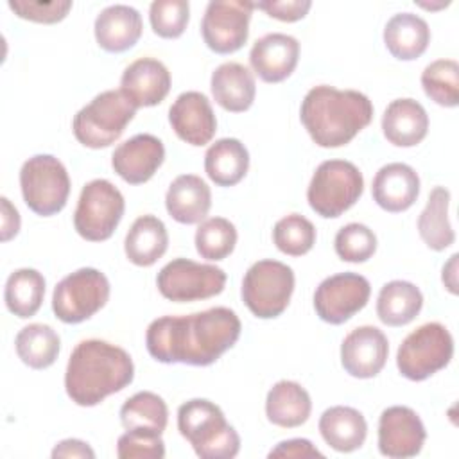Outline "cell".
Returning a JSON list of instances; mask_svg holds the SVG:
<instances>
[{
	"mask_svg": "<svg viewBox=\"0 0 459 459\" xmlns=\"http://www.w3.org/2000/svg\"><path fill=\"white\" fill-rule=\"evenodd\" d=\"M421 86L429 99L445 108L459 104V65L454 59H436L425 66Z\"/></svg>",
	"mask_w": 459,
	"mask_h": 459,
	"instance_id": "d590c367",
	"label": "cell"
},
{
	"mask_svg": "<svg viewBox=\"0 0 459 459\" xmlns=\"http://www.w3.org/2000/svg\"><path fill=\"white\" fill-rule=\"evenodd\" d=\"M165 160V147L160 138L149 133L134 134L122 142L111 154L113 170L129 185L149 181Z\"/></svg>",
	"mask_w": 459,
	"mask_h": 459,
	"instance_id": "ac0fdd59",
	"label": "cell"
},
{
	"mask_svg": "<svg viewBox=\"0 0 459 459\" xmlns=\"http://www.w3.org/2000/svg\"><path fill=\"white\" fill-rule=\"evenodd\" d=\"M273 240L281 253L301 256L308 253L316 244V228L307 217L299 213H289L274 224Z\"/></svg>",
	"mask_w": 459,
	"mask_h": 459,
	"instance_id": "74e56055",
	"label": "cell"
},
{
	"mask_svg": "<svg viewBox=\"0 0 459 459\" xmlns=\"http://www.w3.org/2000/svg\"><path fill=\"white\" fill-rule=\"evenodd\" d=\"M319 432L333 450L353 452L364 445L368 423L360 411L348 405H333L321 414Z\"/></svg>",
	"mask_w": 459,
	"mask_h": 459,
	"instance_id": "484cf974",
	"label": "cell"
},
{
	"mask_svg": "<svg viewBox=\"0 0 459 459\" xmlns=\"http://www.w3.org/2000/svg\"><path fill=\"white\" fill-rule=\"evenodd\" d=\"M369 281L357 273H339L325 278L314 292V308L321 321L342 325L368 305Z\"/></svg>",
	"mask_w": 459,
	"mask_h": 459,
	"instance_id": "5bb4252c",
	"label": "cell"
},
{
	"mask_svg": "<svg viewBox=\"0 0 459 459\" xmlns=\"http://www.w3.org/2000/svg\"><path fill=\"white\" fill-rule=\"evenodd\" d=\"M134 115L136 108L120 90H106L75 113L74 136L90 149L109 147L122 136Z\"/></svg>",
	"mask_w": 459,
	"mask_h": 459,
	"instance_id": "5b68a950",
	"label": "cell"
},
{
	"mask_svg": "<svg viewBox=\"0 0 459 459\" xmlns=\"http://www.w3.org/2000/svg\"><path fill=\"white\" fill-rule=\"evenodd\" d=\"M120 421L126 430L142 429L161 434L167 429L169 409L161 396L151 391H140L127 398L120 407Z\"/></svg>",
	"mask_w": 459,
	"mask_h": 459,
	"instance_id": "e575fe53",
	"label": "cell"
},
{
	"mask_svg": "<svg viewBox=\"0 0 459 459\" xmlns=\"http://www.w3.org/2000/svg\"><path fill=\"white\" fill-rule=\"evenodd\" d=\"M240 319L228 307L186 316H163L145 332V346L163 364L210 366L240 337Z\"/></svg>",
	"mask_w": 459,
	"mask_h": 459,
	"instance_id": "6da1fadb",
	"label": "cell"
},
{
	"mask_svg": "<svg viewBox=\"0 0 459 459\" xmlns=\"http://www.w3.org/2000/svg\"><path fill=\"white\" fill-rule=\"evenodd\" d=\"M210 88L215 102L231 113L249 109L256 93L253 72L235 61L222 63L213 70Z\"/></svg>",
	"mask_w": 459,
	"mask_h": 459,
	"instance_id": "cb8c5ba5",
	"label": "cell"
},
{
	"mask_svg": "<svg viewBox=\"0 0 459 459\" xmlns=\"http://www.w3.org/2000/svg\"><path fill=\"white\" fill-rule=\"evenodd\" d=\"M457 255H452L448 264L443 267V283L452 292L457 294Z\"/></svg>",
	"mask_w": 459,
	"mask_h": 459,
	"instance_id": "7dc6e473",
	"label": "cell"
},
{
	"mask_svg": "<svg viewBox=\"0 0 459 459\" xmlns=\"http://www.w3.org/2000/svg\"><path fill=\"white\" fill-rule=\"evenodd\" d=\"M333 247L341 260L360 264L369 260L377 251V237L366 224L350 222L337 231Z\"/></svg>",
	"mask_w": 459,
	"mask_h": 459,
	"instance_id": "f35d334b",
	"label": "cell"
},
{
	"mask_svg": "<svg viewBox=\"0 0 459 459\" xmlns=\"http://www.w3.org/2000/svg\"><path fill=\"white\" fill-rule=\"evenodd\" d=\"M256 9L265 11L271 18L281 20V22H298L305 18L308 9L312 7L310 0H265L256 2Z\"/></svg>",
	"mask_w": 459,
	"mask_h": 459,
	"instance_id": "7bdbcfd3",
	"label": "cell"
},
{
	"mask_svg": "<svg viewBox=\"0 0 459 459\" xmlns=\"http://www.w3.org/2000/svg\"><path fill=\"white\" fill-rule=\"evenodd\" d=\"M427 432L420 416L405 405L382 411L378 420V450L385 457L405 459L421 452Z\"/></svg>",
	"mask_w": 459,
	"mask_h": 459,
	"instance_id": "9a60e30c",
	"label": "cell"
},
{
	"mask_svg": "<svg viewBox=\"0 0 459 459\" xmlns=\"http://www.w3.org/2000/svg\"><path fill=\"white\" fill-rule=\"evenodd\" d=\"M140 13L126 4H115L102 9L95 18V39L106 52L129 50L142 36Z\"/></svg>",
	"mask_w": 459,
	"mask_h": 459,
	"instance_id": "7402d4cb",
	"label": "cell"
},
{
	"mask_svg": "<svg viewBox=\"0 0 459 459\" xmlns=\"http://www.w3.org/2000/svg\"><path fill=\"white\" fill-rule=\"evenodd\" d=\"M269 457H294V459H305V457H325L308 439L294 437L278 443L271 452Z\"/></svg>",
	"mask_w": 459,
	"mask_h": 459,
	"instance_id": "ee69618b",
	"label": "cell"
},
{
	"mask_svg": "<svg viewBox=\"0 0 459 459\" xmlns=\"http://www.w3.org/2000/svg\"><path fill=\"white\" fill-rule=\"evenodd\" d=\"M126 201L108 179H91L81 190L74 213L75 231L90 242L108 240L122 221Z\"/></svg>",
	"mask_w": 459,
	"mask_h": 459,
	"instance_id": "30bf717a",
	"label": "cell"
},
{
	"mask_svg": "<svg viewBox=\"0 0 459 459\" xmlns=\"http://www.w3.org/2000/svg\"><path fill=\"white\" fill-rule=\"evenodd\" d=\"M169 233L163 224L154 215H140L129 228L124 251L129 262L140 267H149L156 264L167 251Z\"/></svg>",
	"mask_w": 459,
	"mask_h": 459,
	"instance_id": "f1b7e54d",
	"label": "cell"
},
{
	"mask_svg": "<svg viewBox=\"0 0 459 459\" xmlns=\"http://www.w3.org/2000/svg\"><path fill=\"white\" fill-rule=\"evenodd\" d=\"M178 429L201 459H231L240 450L237 430L226 421L221 407L210 400L194 398L181 403Z\"/></svg>",
	"mask_w": 459,
	"mask_h": 459,
	"instance_id": "277c9868",
	"label": "cell"
},
{
	"mask_svg": "<svg viewBox=\"0 0 459 459\" xmlns=\"http://www.w3.org/2000/svg\"><path fill=\"white\" fill-rule=\"evenodd\" d=\"M190 18V4L186 0H154L149 7L152 30L160 38H179Z\"/></svg>",
	"mask_w": 459,
	"mask_h": 459,
	"instance_id": "ab89813d",
	"label": "cell"
},
{
	"mask_svg": "<svg viewBox=\"0 0 459 459\" xmlns=\"http://www.w3.org/2000/svg\"><path fill=\"white\" fill-rule=\"evenodd\" d=\"M59 346L61 339L57 332L43 323L23 326L14 339L18 357L32 369H45L52 366L59 355Z\"/></svg>",
	"mask_w": 459,
	"mask_h": 459,
	"instance_id": "d6a6232c",
	"label": "cell"
},
{
	"mask_svg": "<svg viewBox=\"0 0 459 459\" xmlns=\"http://www.w3.org/2000/svg\"><path fill=\"white\" fill-rule=\"evenodd\" d=\"M156 285L165 299L188 303L208 299L224 290L226 273L210 264H199L188 258H174L161 267Z\"/></svg>",
	"mask_w": 459,
	"mask_h": 459,
	"instance_id": "7c38bea8",
	"label": "cell"
},
{
	"mask_svg": "<svg viewBox=\"0 0 459 459\" xmlns=\"http://www.w3.org/2000/svg\"><path fill=\"white\" fill-rule=\"evenodd\" d=\"M2 204V240H11L20 230V213L7 197L0 199Z\"/></svg>",
	"mask_w": 459,
	"mask_h": 459,
	"instance_id": "bcb514c9",
	"label": "cell"
},
{
	"mask_svg": "<svg viewBox=\"0 0 459 459\" xmlns=\"http://www.w3.org/2000/svg\"><path fill=\"white\" fill-rule=\"evenodd\" d=\"M430 41L427 22L412 13H398L389 18L384 29V43L393 57L412 61L420 57Z\"/></svg>",
	"mask_w": 459,
	"mask_h": 459,
	"instance_id": "83f0119b",
	"label": "cell"
},
{
	"mask_svg": "<svg viewBox=\"0 0 459 459\" xmlns=\"http://www.w3.org/2000/svg\"><path fill=\"white\" fill-rule=\"evenodd\" d=\"M169 122L178 138L194 147L206 145L217 131L212 104L201 91H183L178 95L169 109Z\"/></svg>",
	"mask_w": 459,
	"mask_h": 459,
	"instance_id": "e0dca14e",
	"label": "cell"
},
{
	"mask_svg": "<svg viewBox=\"0 0 459 459\" xmlns=\"http://www.w3.org/2000/svg\"><path fill=\"white\" fill-rule=\"evenodd\" d=\"M109 299V281L93 267H81L65 276L52 294V310L63 323L75 325L90 319Z\"/></svg>",
	"mask_w": 459,
	"mask_h": 459,
	"instance_id": "8fae6325",
	"label": "cell"
},
{
	"mask_svg": "<svg viewBox=\"0 0 459 459\" xmlns=\"http://www.w3.org/2000/svg\"><path fill=\"white\" fill-rule=\"evenodd\" d=\"M169 215L181 224L201 222L212 206L210 186L195 174L178 176L165 195Z\"/></svg>",
	"mask_w": 459,
	"mask_h": 459,
	"instance_id": "603a6c76",
	"label": "cell"
},
{
	"mask_svg": "<svg viewBox=\"0 0 459 459\" xmlns=\"http://www.w3.org/2000/svg\"><path fill=\"white\" fill-rule=\"evenodd\" d=\"M45 296V278L39 271L36 269H16L14 273L9 274L5 281V290H4V299L11 314L27 319L32 317Z\"/></svg>",
	"mask_w": 459,
	"mask_h": 459,
	"instance_id": "836d02e7",
	"label": "cell"
},
{
	"mask_svg": "<svg viewBox=\"0 0 459 459\" xmlns=\"http://www.w3.org/2000/svg\"><path fill=\"white\" fill-rule=\"evenodd\" d=\"M52 457H81V459H93L95 452L91 450V446L81 439H63L59 441L54 450H52Z\"/></svg>",
	"mask_w": 459,
	"mask_h": 459,
	"instance_id": "f6af8a7d",
	"label": "cell"
},
{
	"mask_svg": "<svg viewBox=\"0 0 459 459\" xmlns=\"http://www.w3.org/2000/svg\"><path fill=\"white\" fill-rule=\"evenodd\" d=\"M237 244V230L224 217H210L195 230V249L201 258L224 260Z\"/></svg>",
	"mask_w": 459,
	"mask_h": 459,
	"instance_id": "8d00e7d4",
	"label": "cell"
},
{
	"mask_svg": "<svg viewBox=\"0 0 459 459\" xmlns=\"http://www.w3.org/2000/svg\"><path fill=\"white\" fill-rule=\"evenodd\" d=\"M362 190V172L351 161L326 160L316 169L307 190V199L317 215L335 219L359 201Z\"/></svg>",
	"mask_w": 459,
	"mask_h": 459,
	"instance_id": "8992f818",
	"label": "cell"
},
{
	"mask_svg": "<svg viewBox=\"0 0 459 459\" xmlns=\"http://www.w3.org/2000/svg\"><path fill=\"white\" fill-rule=\"evenodd\" d=\"M375 203L391 213L409 210L420 195L418 172L407 163H387L373 178Z\"/></svg>",
	"mask_w": 459,
	"mask_h": 459,
	"instance_id": "44dd1931",
	"label": "cell"
},
{
	"mask_svg": "<svg viewBox=\"0 0 459 459\" xmlns=\"http://www.w3.org/2000/svg\"><path fill=\"white\" fill-rule=\"evenodd\" d=\"M134 378L131 355L100 339L81 341L66 364V394L81 407H93L106 396L122 391Z\"/></svg>",
	"mask_w": 459,
	"mask_h": 459,
	"instance_id": "7a4b0ae2",
	"label": "cell"
},
{
	"mask_svg": "<svg viewBox=\"0 0 459 459\" xmlns=\"http://www.w3.org/2000/svg\"><path fill=\"white\" fill-rule=\"evenodd\" d=\"M9 9L14 11L20 18L38 22V23H56L61 22L72 9L70 0L56 2H32V0H11Z\"/></svg>",
	"mask_w": 459,
	"mask_h": 459,
	"instance_id": "b9f144b4",
	"label": "cell"
},
{
	"mask_svg": "<svg viewBox=\"0 0 459 459\" xmlns=\"http://www.w3.org/2000/svg\"><path fill=\"white\" fill-rule=\"evenodd\" d=\"M389 342L382 330L371 325L351 330L341 344V364L355 378H373L385 366Z\"/></svg>",
	"mask_w": 459,
	"mask_h": 459,
	"instance_id": "2e32d148",
	"label": "cell"
},
{
	"mask_svg": "<svg viewBox=\"0 0 459 459\" xmlns=\"http://www.w3.org/2000/svg\"><path fill=\"white\" fill-rule=\"evenodd\" d=\"M454 355V339L441 323H425L411 332L398 348L396 366L402 377L421 382L443 369Z\"/></svg>",
	"mask_w": 459,
	"mask_h": 459,
	"instance_id": "ba28073f",
	"label": "cell"
},
{
	"mask_svg": "<svg viewBox=\"0 0 459 459\" xmlns=\"http://www.w3.org/2000/svg\"><path fill=\"white\" fill-rule=\"evenodd\" d=\"M249 169V152L237 138H221L204 154V170L219 186H233Z\"/></svg>",
	"mask_w": 459,
	"mask_h": 459,
	"instance_id": "f546056e",
	"label": "cell"
},
{
	"mask_svg": "<svg viewBox=\"0 0 459 459\" xmlns=\"http://www.w3.org/2000/svg\"><path fill=\"white\" fill-rule=\"evenodd\" d=\"M299 118L314 143L326 149L342 147L369 126L373 104L357 90L319 84L301 100Z\"/></svg>",
	"mask_w": 459,
	"mask_h": 459,
	"instance_id": "3957f363",
	"label": "cell"
},
{
	"mask_svg": "<svg viewBox=\"0 0 459 459\" xmlns=\"http://www.w3.org/2000/svg\"><path fill=\"white\" fill-rule=\"evenodd\" d=\"M20 188L25 204L36 215L50 217L65 208L70 194V178L56 156L36 154L22 165Z\"/></svg>",
	"mask_w": 459,
	"mask_h": 459,
	"instance_id": "52a82bcc",
	"label": "cell"
},
{
	"mask_svg": "<svg viewBox=\"0 0 459 459\" xmlns=\"http://www.w3.org/2000/svg\"><path fill=\"white\" fill-rule=\"evenodd\" d=\"M382 131L396 147L418 145L429 131V115L414 99L393 100L382 115Z\"/></svg>",
	"mask_w": 459,
	"mask_h": 459,
	"instance_id": "d4e9b609",
	"label": "cell"
},
{
	"mask_svg": "<svg viewBox=\"0 0 459 459\" xmlns=\"http://www.w3.org/2000/svg\"><path fill=\"white\" fill-rule=\"evenodd\" d=\"M253 9V2L212 0L201 22V34L206 47L217 54H231L242 48L249 36Z\"/></svg>",
	"mask_w": 459,
	"mask_h": 459,
	"instance_id": "4fadbf2b",
	"label": "cell"
},
{
	"mask_svg": "<svg viewBox=\"0 0 459 459\" xmlns=\"http://www.w3.org/2000/svg\"><path fill=\"white\" fill-rule=\"evenodd\" d=\"M448 204L450 192L445 186H434L418 217V233L434 251H443L455 240V233L448 221Z\"/></svg>",
	"mask_w": 459,
	"mask_h": 459,
	"instance_id": "1f68e13d",
	"label": "cell"
},
{
	"mask_svg": "<svg viewBox=\"0 0 459 459\" xmlns=\"http://www.w3.org/2000/svg\"><path fill=\"white\" fill-rule=\"evenodd\" d=\"M170 90V72L154 57H140L126 66L120 77V91L138 108L160 104Z\"/></svg>",
	"mask_w": 459,
	"mask_h": 459,
	"instance_id": "ffe728a7",
	"label": "cell"
},
{
	"mask_svg": "<svg viewBox=\"0 0 459 459\" xmlns=\"http://www.w3.org/2000/svg\"><path fill=\"white\" fill-rule=\"evenodd\" d=\"M312 411L310 394L294 380L276 382L265 398V414L273 425L294 429L303 425Z\"/></svg>",
	"mask_w": 459,
	"mask_h": 459,
	"instance_id": "4316f807",
	"label": "cell"
},
{
	"mask_svg": "<svg viewBox=\"0 0 459 459\" xmlns=\"http://www.w3.org/2000/svg\"><path fill=\"white\" fill-rule=\"evenodd\" d=\"M117 455L120 459H161L165 443L158 432L133 429L118 437Z\"/></svg>",
	"mask_w": 459,
	"mask_h": 459,
	"instance_id": "60d3db41",
	"label": "cell"
},
{
	"mask_svg": "<svg viewBox=\"0 0 459 459\" xmlns=\"http://www.w3.org/2000/svg\"><path fill=\"white\" fill-rule=\"evenodd\" d=\"M294 290V271L278 260H258L244 274L242 301L260 319L278 317Z\"/></svg>",
	"mask_w": 459,
	"mask_h": 459,
	"instance_id": "9c48e42d",
	"label": "cell"
},
{
	"mask_svg": "<svg viewBox=\"0 0 459 459\" xmlns=\"http://www.w3.org/2000/svg\"><path fill=\"white\" fill-rule=\"evenodd\" d=\"M423 307L421 290L405 280L385 283L377 298V316L387 326H403L411 323Z\"/></svg>",
	"mask_w": 459,
	"mask_h": 459,
	"instance_id": "4dcf8cb0",
	"label": "cell"
},
{
	"mask_svg": "<svg viewBox=\"0 0 459 459\" xmlns=\"http://www.w3.org/2000/svg\"><path fill=\"white\" fill-rule=\"evenodd\" d=\"M299 59V43L294 36L271 32L256 39L249 52L253 72L265 82H281L287 79Z\"/></svg>",
	"mask_w": 459,
	"mask_h": 459,
	"instance_id": "d6986e66",
	"label": "cell"
}]
</instances>
